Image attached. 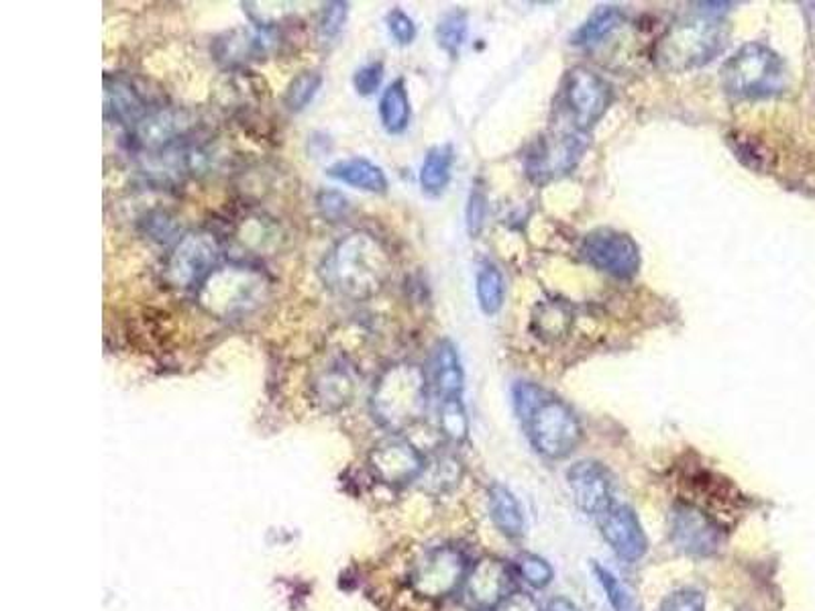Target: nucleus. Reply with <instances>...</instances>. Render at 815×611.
<instances>
[{
  "instance_id": "obj_14",
  "label": "nucleus",
  "mask_w": 815,
  "mask_h": 611,
  "mask_svg": "<svg viewBox=\"0 0 815 611\" xmlns=\"http://www.w3.org/2000/svg\"><path fill=\"white\" fill-rule=\"evenodd\" d=\"M567 483L575 503L589 515H602L614 505V481L608 469L597 461L585 459L569 467Z\"/></svg>"
},
{
  "instance_id": "obj_27",
  "label": "nucleus",
  "mask_w": 815,
  "mask_h": 611,
  "mask_svg": "<svg viewBox=\"0 0 815 611\" xmlns=\"http://www.w3.org/2000/svg\"><path fill=\"white\" fill-rule=\"evenodd\" d=\"M506 286L504 278L494 266H486L477 273V300L486 314H496L504 306Z\"/></svg>"
},
{
  "instance_id": "obj_7",
  "label": "nucleus",
  "mask_w": 815,
  "mask_h": 611,
  "mask_svg": "<svg viewBox=\"0 0 815 611\" xmlns=\"http://www.w3.org/2000/svg\"><path fill=\"white\" fill-rule=\"evenodd\" d=\"M219 237L210 231L183 232L166 259V280L173 288H200L220 268Z\"/></svg>"
},
{
  "instance_id": "obj_19",
  "label": "nucleus",
  "mask_w": 815,
  "mask_h": 611,
  "mask_svg": "<svg viewBox=\"0 0 815 611\" xmlns=\"http://www.w3.org/2000/svg\"><path fill=\"white\" fill-rule=\"evenodd\" d=\"M327 176L335 182L351 186L355 190L369 194H384L390 186L386 171L367 158L339 159L327 168Z\"/></svg>"
},
{
  "instance_id": "obj_37",
  "label": "nucleus",
  "mask_w": 815,
  "mask_h": 611,
  "mask_svg": "<svg viewBox=\"0 0 815 611\" xmlns=\"http://www.w3.org/2000/svg\"><path fill=\"white\" fill-rule=\"evenodd\" d=\"M660 611H706V599L697 589H682L660 603Z\"/></svg>"
},
{
  "instance_id": "obj_20",
  "label": "nucleus",
  "mask_w": 815,
  "mask_h": 611,
  "mask_svg": "<svg viewBox=\"0 0 815 611\" xmlns=\"http://www.w3.org/2000/svg\"><path fill=\"white\" fill-rule=\"evenodd\" d=\"M430 373H433V383L440 393V400L461 398L465 375H463L461 361H459V354L453 342L440 341L435 347V353L430 359Z\"/></svg>"
},
{
  "instance_id": "obj_18",
  "label": "nucleus",
  "mask_w": 815,
  "mask_h": 611,
  "mask_svg": "<svg viewBox=\"0 0 815 611\" xmlns=\"http://www.w3.org/2000/svg\"><path fill=\"white\" fill-rule=\"evenodd\" d=\"M147 100L129 80L110 78L105 80V112L107 121L122 124L127 131L133 129L149 112Z\"/></svg>"
},
{
  "instance_id": "obj_23",
  "label": "nucleus",
  "mask_w": 815,
  "mask_h": 611,
  "mask_svg": "<svg viewBox=\"0 0 815 611\" xmlns=\"http://www.w3.org/2000/svg\"><path fill=\"white\" fill-rule=\"evenodd\" d=\"M453 147L438 146L428 149L423 168H420V186L428 196L443 194L450 182L453 170Z\"/></svg>"
},
{
  "instance_id": "obj_39",
  "label": "nucleus",
  "mask_w": 815,
  "mask_h": 611,
  "mask_svg": "<svg viewBox=\"0 0 815 611\" xmlns=\"http://www.w3.org/2000/svg\"><path fill=\"white\" fill-rule=\"evenodd\" d=\"M494 611H540V608L536 605L535 599L523 593H511L510 598L501 601Z\"/></svg>"
},
{
  "instance_id": "obj_1",
  "label": "nucleus",
  "mask_w": 815,
  "mask_h": 611,
  "mask_svg": "<svg viewBox=\"0 0 815 611\" xmlns=\"http://www.w3.org/2000/svg\"><path fill=\"white\" fill-rule=\"evenodd\" d=\"M391 261L388 249L376 234L366 231L349 232L332 244L322 259L318 273L330 292L355 302L378 296L390 278Z\"/></svg>"
},
{
  "instance_id": "obj_40",
  "label": "nucleus",
  "mask_w": 815,
  "mask_h": 611,
  "mask_svg": "<svg viewBox=\"0 0 815 611\" xmlns=\"http://www.w3.org/2000/svg\"><path fill=\"white\" fill-rule=\"evenodd\" d=\"M547 611H582L569 598H553L548 601Z\"/></svg>"
},
{
  "instance_id": "obj_24",
  "label": "nucleus",
  "mask_w": 815,
  "mask_h": 611,
  "mask_svg": "<svg viewBox=\"0 0 815 611\" xmlns=\"http://www.w3.org/2000/svg\"><path fill=\"white\" fill-rule=\"evenodd\" d=\"M354 390V378L349 369H345L341 363L327 367L317 379L318 400L327 408H341L351 400Z\"/></svg>"
},
{
  "instance_id": "obj_32",
  "label": "nucleus",
  "mask_w": 815,
  "mask_h": 611,
  "mask_svg": "<svg viewBox=\"0 0 815 611\" xmlns=\"http://www.w3.org/2000/svg\"><path fill=\"white\" fill-rule=\"evenodd\" d=\"M518 571L523 574L524 581L535 589H545L553 581V567L538 554H523L518 559Z\"/></svg>"
},
{
  "instance_id": "obj_35",
  "label": "nucleus",
  "mask_w": 815,
  "mask_h": 611,
  "mask_svg": "<svg viewBox=\"0 0 815 611\" xmlns=\"http://www.w3.org/2000/svg\"><path fill=\"white\" fill-rule=\"evenodd\" d=\"M384 80V63L381 61H369L366 66L357 68L354 73V88L359 97H374Z\"/></svg>"
},
{
  "instance_id": "obj_3",
  "label": "nucleus",
  "mask_w": 815,
  "mask_h": 611,
  "mask_svg": "<svg viewBox=\"0 0 815 611\" xmlns=\"http://www.w3.org/2000/svg\"><path fill=\"white\" fill-rule=\"evenodd\" d=\"M374 414L386 427H410L426 410V375L418 365L400 363L381 373L371 398Z\"/></svg>"
},
{
  "instance_id": "obj_22",
  "label": "nucleus",
  "mask_w": 815,
  "mask_h": 611,
  "mask_svg": "<svg viewBox=\"0 0 815 611\" xmlns=\"http://www.w3.org/2000/svg\"><path fill=\"white\" fill-rule=\"evenodd\" d=\"M489 513L491 520L504 537L520 538L524 534L523 508L514 498L510 489L504 485H491L489 489Z\"/></svg>"
},
{
  "instance_id": "obj_10",
  "label": "nucleus",
  "mask_w": 815,
  "mask_h": 611,
  "mask_svg": "<svg viewBox=\"0 0 815 611\" xmlns=\"http://www.w3.org/2000/svg\"><path fill=\"white\" fill-rule=\"evenodd\" d=\"M467 559L461 550L453 547L426 552L425 559L416 564L414 589L425 598H445L465 583Z\"/></svg>"
},
{
  "instance_id": "obj_28",
  "label": "nucleus",
  "mask_w": 815,
  "mask_h": 611,
  "mask_svg": "<svg viewBox=\"0 0 815 611\" xmlns=\"http://www.w3.org/2000/svg\"><path fill=\"white\" fill-rule=\"evenodd\" d=\"M469 33V21H467V12L450 11L438 21L437 41L440 48L445 49L450 56H457L459 49L465 46Z\"/></svg>"
},
{
  "instance_id": "obj_30",
  "label": "nucleus",
  "mask_w": 815,
  "mask_h": 611,
  "mask_svg": "<svg viewBox=\"0 0 815 611\" xmlns=\"http://www.w3.org/2000/svg\"><path fill=\"white\" fill-rule=\"evenodd\" d=\"M347 17H349V2H341V0L327 2L320 11L317 23L320 43H332L337 37L341 36Z\"/></svg>"
},
{
  "instance_id": "obj_34",
  "label": "nucleus",
  "mask_w": 815,
  "mask_h": 611,
  "mask_svg": "<svg viewBox=\"0 0 815 611\" xmlns=\"http://www.w3.org/2000/svg\"><path fill=\"white\" fill-rule=\"evenodd\" d=\"M317 208L318 212L322 214V219H327L329 222H339V220L347 219L351 204H349L347 196L339 192V190H320L317 194Z\"/></svg>"
},
{
  "instance_id": "obj_36",
  "label": "nucleus",
  "mask_w": 815,
  "mask_h": 611,
  "mask_svg": "<svg viewBox=\"0 0 815 611\" xmlns=\"http://www.w3.org/2000/svg\"><path fill=\"white\" fill-rule=\"evenodd\" d=\"M386 27L398 46H410L416 39V23L413 17L406 14L402 9H391L386 14Z\"/></svg>"
},
{
  "instance_id": "obj_31",
  "label": "nucleus",
  "mask_w": 815,
  "mask_h": 611,
  "mask_svg": "<svg viewBox=\"0 0 815 611\" xmlns=\"http://www.w3.org/2000/svg\"><path fill=\"white\" fill-rule=\"evenodd\" d=\"M440 427L449 439L463 440L467 437L469 422H467L461 398L440 400Z\"/></svg>"
},
{
  "instance_id": "obj_21",
  "label": "nucleus",
  "mask_w": 815,
  "mask_h": 611,
  "mask_svg": "<svg viewBox=\"0 0 815 611\" xmlns=\"http://www.w3.org/2000/svg\"><path fill=\"white\" fill-rule=\"evenodd\" d=\"M378 110L379 121L386 133L402 134L408 129L410 119H413V109H410V98H408V90H406V82L402 78L386 86V90L379 98Z\"/></svg>"
},
{
  "instance_id": "obj_13",
  "label": "nucleus",
  "mask_w": 815,
  "mask_h": 611,
  "mask_svg": "<svg viewBox=\"0 0 815 611\" xmlns=\"http://www.w3.org/2000/svg\"><path fill=\"white\" fill-rule=\"evenodd\" d=\"M465 601L475 610L494 611L511 595V571L499 559H481L465 577Z\"/></svg>"
},
{
  "instance_id": "obj_38",
  "label": "nucleus",
  "mask_w": 815,
  "mask_h": 611,
  "mask_svg": "<svg viewBox=\"0 0 815 611\" xmlns=\"http://www.w3.org/2000/svg\"><path fill=\"white\" fill-rule=\"evenodd\" d=\"M484 217H486V196L481 190L475 188L471 198H469V207H467V227H469L471 234L481 229Z\"/></svg>"
},
{
  "instance_id": "obj_11",
  "label": "nucleus",
  "mask_w": 815,
  "mask_h": 611,
  "mask_svg": "<svg viewBox=\"0 0 815 611\" xmlns=\"http://www.w3.org/2000/svg\"><path fill=\"white\" fill-rule=\"evenodd\" d=\"M670 540L685 554L709 557L718 552L724 537L722 528L704 510L679 503L670 513Z\"/></svg>"
},
{
  "instance_id": "obj_25",
  "label": "nucleus",
  "mask_w": 815,
  "mask_h": 611,
  "mask_svg": "<svg viewBox=\"0 0 815 611\" xmlns=\"http://www.w3.org/2000/svg\"><path fill=\"white\" fill-rule=\"evenodd\" d=\"M622 21H624V14H622L618 7H599L585 21V24H582V29L573 36V43L575 46H592V43H597L604 37L609 36Z\"/></svg>"
},
{
  "instance_id": "obj_15",
  "label": "nucleus",
  "mask_w": 815,
  "mask_h": 611,
  "mask_svg": "<svg viewBox=\"0 0 815 611\" xmlns=\"http://www.w3.org/2000/svg\"><path fill=\"white\" fill-rule=\"evenodd\" d=\"M599 530L602 537L608 542L612 550L620 557L622 561H640L648 550L645 530L628 505L614 503L608 512L599 515Z\"/></svg>"
},
{
  "instance_id": "obj_6",
  "label": "nucleus",
  "mask_w": 815,
  "mask_h": 611,
  "mask_svg": "<svg viewBox=\"0 0 815 611\" xmlns=\"http://www.w3.org/2000/svg\"><path fill=\"white\" fill-rule=\"evenodd\" d=\"M528 439L536 451L547 459L569 457L582 440V424L572 408L547 395L523 420Z\"/></svg>"
},
{
  "instance_id": "obj_29",
  "label": "nucleus",
  "mask_w": 815,
  "mask_h": 611,
  "mask_svg": "<svg viewBox=\"0 0 815 611\" xmlns=\"http://www.w3.org/2000/svg\"><path fill=\"white\" fill-rule=\"evenodd\" d=\"M592 571L596 574L599 585L604 589L606 598H608L609 605L614 611H638V603L634 599L633 593L628 591V587L622 585L618 581V577L608 571L606 567H602L599 562L592 564Z\"/></svg>"
},
{
  "instance_id": "obj_4",
  "label": "nucleus",
  "mask_w": 815,
  "mask_h": 611,
  "mask_svg": "<svg viewBox=\"0 0 815 611\" xmlns=\"http://www.w3.org/2000/svg\"><path fill=\"white\" fill-rule=\"evenodd\" d=\"M722 86L736 98H767L785 86V63L763 43H746L722 68Z\"/></svg>"
},
{
  "instance_id": "obj_9",
  "label": "nucleus",
  "mask_w": 815,
  "mask_h": 611,
  "mask_svg": "<svg viewBox=\"0 0 815 611\" xmlns=\"http://www.w3.org/2000/svg\"><path fill=\"white\" fill-rule=\"evenodd\" d=\"M582 256L594 268L620 280H630L640 269V249L633 237L614 229L589 232L582 244Z\"/></svg>"
},
{
  "instance_id": "obj_26",
  "label": "nucleus",
  "mask_w": 815,
  "mask_h": 611,
  "mask_svg": "<svg viewBox=\"0 0 815 611\" xmlns=\"http://www.w3.org/2000/svg\"><path fill=\"white\" fill-rule=\"evenodd\" d=\"M322 82H325L322 73L315 72V70L298 73L286 88L284 107L290 112H302L306 107L312 104V100L317 98L320 88H322Z\"/></svg>"
},
{
  "instance_id": "obj_8",
  "label": "nucleus",
  "mask_w": 815,
  "mask_h": 611,
  "mask_svg": "<svg viewBox=\"0 0 815 611\" xmlns=\"http://www.w3.org/2000/svg\"><path fill=\"white\" fill-rule=\"evenodd\" d=\"M563 100L572 114L575 131L585 133L608 112L612 86L599 73L587 68H575L565 78Z\"/></svg>"
},
{
  "instance_id": "obj_33",
  "label": "nucleus",
  "mask_w": 815,
  "mask_h": 611,
  "mask_svg": "<svg viewBox=\"0 0 815 611\" xmlns=\"http://www.w3.org/2000/svg\"><path fill=\"white\" fill-rule=\"evenodd\" d=\"M143 227H146L147 237L158 241V243H170V241H180L178 234L180 227H178V220L171 217L170 212L166 210H156V212H149L146 220H143Z\"/></svg>"
},
{
  "instance_id": "obj_2",
  "label": "nucleus",
  "mask_w": 815,
  "mask_h": 611,
  "mask_svg": "<svg viewBox=\"0 0 815 611\" xmlns=\"http://www.w3.org/2000/svg\"><path fill=\"white\" fill-rule=\"evenodd\" d=\"M730 36V27L716 14H692L670 24L658 39L655 61L663 72H687L719 56Z\"/></svg>"
},
{
  "instance_id": "obj_16",
  "label": "nucleus",
  "mask_w": 815,
  "mask_h": 611,
  "mask_svg": "<svg viewBox=\"0 0 815 611\" xmlns=\"http://www.w3.org/2000/svg\"><path fill=\"white\" fill-rule=\"evenodd\" d=\"M371 467L381 481L402 485L423 475L426 464L423 454L408 440L388 439L371 452Z\"/></svg>"
},
{
  "instance_id": "obj_12",
  "label": "nucleus",
  "mask_w": 815,
  "mask_h": 611,
  "mask_svg": "<svg viewBox=\"0 0 815 611\" xmlns=\"http://www.w3.org/2000/svg\"><path fill=\"white\" fill-rule=\"evenodd\" d=\"M585 147L587 137L582 131L540 139V143L526 161V171L536 182H548L572 171L584 156Z\"/></svg>"
},
{
  "instance_id": "obj_5",
  "label": "nucleus",
  "mask_w": 815,
  "mask_h": 611,
  "mask_svg": "<svg viewBox=\"0 0 815 611\" xmlns=\"http://www.w3.org/2000/svg\"><path fill=\"white\" fill-rule=\"evenodd\" d=\"M268 280L247 266L219 268L198 288V302L208 314L219 318L247 314L261 304Z\"/></svg>"
},
{
  "instance_id": "obj_17",
  "label": "nucleus",
  "mask_w": 815,
  "mask_h": 611,
  "mask_svg": "<svg viewBox=\"0 0 815 611\" xmlns=\"http://www.w3.org/2000/svg\"><path fill=\"white\" fill-rule=\"evenodd\" d=\"M276 46V33L269 27L235 29L217 39L215 58L227 68L245 66L247 61L264 60Z\"/></svg>"
}]
</instances>
